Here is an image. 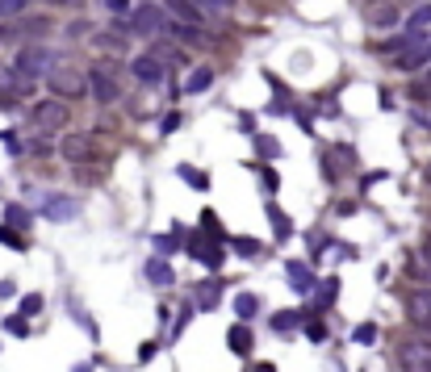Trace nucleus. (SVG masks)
Returning a JSON list of instances; mask_svg holds the SVG:
<instances>
[{"mask_svg": "<svg viewBox=\"0 0 431 372\" xmlns=\"http://www.w3.org/2000/svg\"><path fill=\"white\" fill-rule=\"evenodd\" d=\"M54 71V50L47 47H21L17 50V59H13V76L17 80H42V76H50Z\"/></svg>", "mask_w": 431, "mask_h": 372, "instance_id": "obj_1", "label": "nucleus"}, {"mask_svg": "<svg viewBox=\"0 0 431 372\" xmlns=\"http://www.w3.org/2000/svg\"><path fill=\"white\" fill-rule=\"evenodd\" d=\"M398 364H402V372H431V343H419V339L402 343Z\"/></svg>", "mask_w": 431, "mask_h": 372, "instance_id": "obj_2", "label": "nucleus"}, {"mask_svg": "<svg viewBox=\"0 0 431 372\" xmlns=\"http://www.w3.org/2000/svg\"><path fill=\"white\" fill-rule=\"evenodd\" d=\"M117 25H122V30H139V34H159V30H163V8L143 4L130 21H122V17H117Z\"/></svg>", "mask_w": 431, "mask_h": 372, "instance_id": "obj_3", "label": "nucleus"}, {"mask_svg": "<svg viewBox=\"0 0 431 372\" xmlns=\"http://www.w3.org/2000/svg\"><path fill=\"white\" fill-rule=\"evenodd\" d=\"M34 117H38V130H63L67 126V105L63 100H42L34 109Z\"/></svg>", "mask_w": 431, "mask_h": 372, "instance_id": "obj_4", "label": "nucleus"}, {"mask_svg": "<svg viewBox=\"0 0 431 372\" xmlns=\"http://www.w3.org/2000/svg\"><path fill=\"white\" fill-rule=\"evenodd\" d=\"M42 214H47L50 222H71L80 214V201L76 197H50L47 205H42Z\"/></svg>", "mask_w": 431, "mask_h": 372, "instance_id": "obj_5", "label": "nucleus"}, {"mask_svg": "<svg viewBox=\"0 0 431 372\" xmlns=\"http://www.w3.org/2000/svg\"><path fill=\"white\" fill-rule=\"evenodd\" d=\"M130 71H134V80H143V84H159V80H163V63H159L155 54H139V59L130 63Z\"/></svg>", "mask_w": 431, "mask_h": 372, "instance_id": "obj_6", "label": "nucleus"}, {"mask_svg": "<svg viewBox=\"0 0 431 372\" xmlns=\"http://www.w3.org/2000/svg\"><path fill=\"white\" fill-rule=\"evenodd\" d=\"M84 88H88L96 100H105V105H109V100H117V84H113V80H109L105 71H93V76L84 80Z\"/></svg>", "mask_w": 431, "mask_h": 372, "instance_id": "obj_7", "label": "nucleus"}, {"mask_svg": "<svg viewBox=\"0 0 431 372\" xmlns=\"http://www.w3.org/2000/svg\"><path fill=\"white\" fill-rule=\"evenodd\" d=\"M285 277H289V284H293L297 293H310V289H314V272H310L301 260H289V264H285Z\"/></svg>", "mask_w": 431, "mask_h": 372, "instance_id": "obj_8", "label": "nucleus"}, {"mask_svg": "<svg viewBox=\"0 0 431 372\" xmlns=\"http://www.w3.org/2000/svg\"><path fill=\"white\" fill-rule=\"evenodd\" d=\"M410 318L415 322H423V326H431V289H419V293H410Z\"/></svg>", "mask_w": 431, "mask_h": 372, "instance_id": "obj_9", "label": "nucleus"}, {"mask_svg": "<svg viewBox=\"0 0 431 372\" xmlns=\"http://www.w3.org/2000/svg\"><path fill=\"white\" fill-rule=\"evenodd\" d=\"M226 343H231L235 356H247V351H251V330H247V322L231 326V330H226Z\"/></svg>", "mask_w": 431, "mask_h": 372, "instance_id": "obj_10", "label": "nucleus"}, {"mask_svg": "<svg viewBox=\"0 0 431 372\" xmlns=\"http://www.w3.org/2000/svg\"><path fill=\"white\" fill-rule=\"evenodd\" d=\"M163 4H168V8H172L180 21H185V25H201V17H205V13H201L192 0H163Z\"/></svg>", "mask_w": 431, "mask_h": 372, "instance_id": "obj_11", "label": "nucleus"}, {"mask_svg": "<svg viewBox=\"0 0 431 372\" xmlns=\"http://www.w3.org/2000/svg\"><path fill=\"white\" fill-rule=\"evenodd\" d=\"M146 280L159 284V289H163V284H176L172 268H168V260H155V255H151V264H146Z\"/></svg>", "mask_w": 431, "mask_h": 372, "instance_id": "obj_12", "label": "nucleus"}, {"mask_svg": "<svg viewBox=\"0 0 431 372\" xmlns=\"http://www.w3.org/2000/svg\"><path fill=\"white\" fill-rule=\"evenodd\" d=\"M235 314H239V322H251V318L260 314V297H255V293H239V297H235Z\"/></svg>", "mask_w": 431, "mask_h": 372, "instance_id": "obj_13", "label": "nucleus"}, {"mask_svg": "<svg viewBox=\"0 0 431 372\" xmlns=\"http://www.w3.org/2000/svg\"><path fill=\"white\" fill-rule=\"evenodd\" d=\"M398 63H402V67H423V63H431V38H423V47L398 54Z\"/></svg>", "mask_w": 431, "mask_h": 372, "instance_id": "obj_14", "label": "nucleus"}, {"mask_svg": "<svg viewBox=\"0 0 431 372\" xmlns=\"http://www.w3.org/2000/svg\"><path fill=\"white\" fill-rule=\"evenodd\" d=\"M42 30H47V21H17V25L0 30V42L4 38H25V34H42Z\"/></svg>", "mask_w": 431, "mask_h": 372, "instance_id": "obj_15", "label": "nucleus"}, {"mask_svg": "<svg viewBox=\"0 0 431 372\" xmlns=\"http://www.w3.org/2000/svg\"><path fill=\"white\" fill-rule=\"evenodd\" d=\"M209 84H214V71H209V67H197V71H192L189 80H185V93L197 96V93H205Z\"/></svg>", "mask_w": 431, "mask_h": 372, "instance_id": "obj_16", "label": "nucleus"}, {"mask_svg": "<svg viewBox=\"0 0 431 372\" xmlns=\"http://www.w3.org/2000/svg\"><path fill=\"white\" fill-rule=\"evenodd\" d=\"M301 318H306L301 310H285V314H277V318H272V330H277V335H289V330H297V326H301Z\"/></svg>", "mask_w": 431, "mask_h": 372, "instance_id": "obj_17", "label": "nucleus"}, {"mask_svg": "<svg viewBox=\"0 0 431 372\" xmlns=\"http://www.w3.org/2000/svg\"><path fill=\"white\" fill-rule=\"evenodd\" d=\"M50 88H59L63 96H76V93H84V76H54Z\"/></svg>", "mask_w": 431, "mask_h": 372, "instance_id": "obj_18", "label": "nucleus"}, {"mask_svg": "<svg viewBox=\"0 0 431 372\" xmlns=\"http://www.w3.org/2000/svg\"><path fill=\"white\" fill-rule=\"evenodd\" d=\"M268 222H272L277 238H289V234H293V222H289V218L281 214V209H277V205H268Z\"/></svg>", "mask_w": 431, "mask_h": 372, "instance_id": "obj_19", "label": "nucleus"}, {"mask_svg": "<svg viewBox=\"0 0 431 372\" xmlns=\"http://www.w3.org/2000/svg\"><path fill=\"white\" fill-rule=\"evenodd\" d=\"M17 314H21L25 322H30L34 314H42V293H25V297H21V310H17Z\"/></svg>", "mask_w": 431, "mask_h": 372, "instance_id": "obj_20", "label": "nucleus"}, {"mask_svg": "<svg viewBox=\"0 0 431 372\" xmlns=\"http://www.w3.org/2000/svg\"><path fill=\"white\" fill-rule=\"evenodd\" d=\"M180 180H185L189 188H197V192H205V188H209V180H205V172H197V168H189V163L180 168Z\"/></svg>", "mask_w": 431, "mask_h": 372, "instance_id": "obj_21", "label": "nucleus"}, {"mask_svg": "<svg viewBox=\"0 0 431 372\" xmlns=\"http://www.w3.org/2000/svg\"><path fill=\"white\" fill-rule=\"evenodd\" d=\"M63 155H67L71 163H80V159L88 155V139H67L63 142Z\"/></svg>", "mask_w": 431, "mask_h": 372, "instance_id": "obj_22", "label": "nucleus"}, {"mask_svg": "<svg viewBox=\"0 0 431 372\" xmlns=\"http://www.w3.org/2000/svg\"><path fill=\"white\" fill-rule=\"evenodd\" d=\"M255 151H260V159H277V155H281V142L260 134V139H255Z\"/></svg>", "mask_w": 431, "mask_h": 372, "instance_id": "obj_23", "label": "nucleus"}, {"mask_svg": "<svg viewBox=\"0 0 431 372\" xmlns=\"http://www.w3.org/2000/svg\"><path fill=\"white\" fill-rule=\"evenodd\" d=\"M30 8V0H0V21H8V17H21Z\"/></svg>", "mask_w": 431, "mask_h": 372, "instance_id": "obj_24", "label": "nucleus"}, {"mask_svg": "<svg viewBox=\"0 0 431 372\" xmlns=\"http://www.w3.org/2000/svg\"><path fill=\"white\" fill-rule=\"evenodd\" d=\"M335 297H339V280H327V284L318 289V306H323V310H331V306H335Z\"/></svg>", "mask_w": 431, "mask_h": 372, "instance_id": "obj_25", "label": "nucleus"}, {"mask_svg": "<svg viewBox=\"0 0 431 372\" xmlns=\"http://www.w3.org/2000/svg\"><path fill=\"white\" fill-rule=\"evenodd\" d=\"M4 218H8V231H13V226H21V231L30 226V214H25L21 205H8V209H4Z\"/></svg>", "mask_w": 431, "mask_h": 372, "instance_id": "obj_26", "label": "nucleus"}, {"mask_svg": "<svg viewBox=\"0 0 431 372\" xmlns=\"http://www.w3.org/2000/svg\"><path fill=\"white\" fill-rule=\"evenodd\" d=\"M0 243H4L8 251H25V238H21L17 231H8V226H0Z\"/></svg>", "mask_w": 431, "mask_h": 372, "instance_id": "obj_27", "label": "nucleus"}, {"mask_svg": "<svg viewBox=\"0 0 431 372\" xmlns=\"http://www.w3.org/2000/svg\"><path fill=\"white\" fill-rule=\"evenodd\" d=\"M431 25V4H423V8H415V17H410V34H419V30H427Z\"/></svg>", "mask_w": 431, "mask_h": 372, "instance_id": "obj_28", "label": "nucleus"}, {"mask_svg": "<svg viewBox=\"0 0 431 372\" xmlns=\"http://www.w3.org/2000/svg\"><path fill=\"white\" fill-rule=\"evenodd\" d=\"M151 247H155V251H159V260H163V255H172V251H176V238H172V234H155V238H151Z\"/></svg>", "mask_w": 431, "mask_h": 372, "instance_id": "obj_29", "label": "nucleus"}, {"mask_svg": "<svg viewBox=\"0 0 431 372\" xmlns=\"http://www.w3.org/2000/svg\"><path fill=\"white\" fill-rule=\"evenodd\" d=\"M235 251H239L243 260H255L260 255V243L255 238H235Z\"/></svg>", "mask_w": 431, "mask_h": 372, "instance_id": "obj_30", "label": "nucleus"}, {"mask_svg": "<svg viewBox=\"0 0 431 372\" xmlns=\"http://www.w3.org/2000/svg\"><path fill=\"white\" fill-rule=\"evenodd\" d=\"M306 339H310V343H323V339H327V322H318V318L306 322Z\"/></svg>", "mask_w": 431, "mask_h": 372, "instance_id": "obj_31", "label": "nucleus"}, {"mask_svg": "<svg viewBox=\"0 0 431 372\" xmlns=\"http://www.w3.org/2000/svg\"><path fill=\"white\" fill-rule=\"evenodd\" d=\"M4 330L17 335V339H25V335H30V322H25V318H4Z\"/></svg>", "mask_w": 431, "mask_h": 372, "instance_id": "obj_32", "label": "nucleus"}, {"mask_svg": "<svg viewBox=\"0 0 431 372\" xmlns=\"http://www.w3.org/2000/svg\"><path fill=\"white\" fill-rule=\"evenodd\" d=\"M260 185H264V192H277V185H281V180H277V172H272L268 163L260 168Z\"/></svg>", "mask_w": 431, "mask_h": 372, "instance_id": "obj_33", "label": "nucleus"}, {"mask_svg": "<svg viewBox=\"0 0 431 372\" xmlns=\"http://www.w3.org/2000/svg\"><path fill=\"white\" fill-rule=\"evenodd\" d=\"M356 339H360V343H377V326L360 322V326H356Z\"/></svg>", "mask_w": 431, "mask_h": 372, "instance_id": "obj_34", "label": "nucleus"}, {"mask_svg": "<svg viewBox=\"0 0 431 372\" xmlns=\"http://www.w3.org/2000/svg\"><path fill=\"white\" fill-rule=\"evenodd\" d=\"M201 231H205V234H218V218H214L209 209H205V218H201Z\"/></svg>", "mask_w": 431, "mask_h": 372, "instance_id": "obj_35", "label": "nucleus"}, {"mask_svg": "<svg viewBox=\"0 0 431 372\" xmlns=\"http://www.w3.org/2000/svg\"><path fill=\"white\" fill-rule=\"evenodd\" d=\"M214 289H218V284H205V289H201V306H214Z\"/></svg>", "mask_w": 431, "mask_h": 372, "instance_id": "obj_36", "label": "nucleus"}, {"mask_svg": "<svg viewBox=\"0 0 431 372\" xmlns=\"http://www.w3.org/2000/svg\"><path fill=\"white\" fill-rule=\"evenodd\" d=\"M155 351H159V347H155V343H143V347H139V360H151V356H155Z\"/></svg>", "mask_w": 431, "mask_h": 372, "instance_id": "obj_37", "label": "nucleus"}, {"mask_svg": "<svg viewBox=\"0 0 431 372\" xmlns=\"http://www.w3.org/2000/svg\"><path fill=\"white\" fill-rule=\"evenodd\" d=\"M13 293H17V284L13 280H0V297H13Z\"/></svg>", "mask_w": 431, "mask_h": 372, "instance_id": "obj_38", "label": "nucleus"}, {"mask_svg": "<svg viewBox=\"0 0 431 372\" xmlns=\"http://www.w3.org/2000/svg\"><path fill=\"white\" fill-rule=\"evenodd\" d=\"M105 4H109L113 13H126V4H130V0H105Z\"/></svg>", "mask_w": 431, "mask_h": 372, "instance_id": "obj_39", "label": "nucleus"}, {"mask_svg": "<svg viewBox=\"0 0 431 372\" xmlns=\"http://www.w3.org/2000/svg\"><path fill=\"white\" fill-rule=\"evenodd\" d=\"M192 4H197V8H222L218 0H192Z\"/></svg>", "mask_w": 431, "mask_h": 372, "instance_id": "obj_40", "label": "nucleus"}, {"mask_svg": "<svg viewBox=\"0 0 431 372\" xmlns=\"http://www.w3.org/2000/svg\"><path fill=\"white\" fill-rule=\"evenodd\" d=\"M423 264H431V238L423 243Z\"/></svg>", "mask_w": 431, "mask_h": 372, "instance_id": "obj_41", "label": "nucleus"}, {"mask_svg": "<svg viewBox=\"0 0 431 372\" xmlns=\"http://www.w3.org/2000/svg\"><path fill=\"white\" fill-rule=\"evenodd\" d=\"M255 372H277V368H272V364H260V368H255Z\"/></svg>", "mask_w": 431, "mask_h": 372, "instance_id": "obj_42", "label": "nucleus"}, {"mask_svg": "<svg viewBox=\"0 0 431 372\" xmlns=\"http://www.w3.org/2000/svg\"><path fill=\"white\" fill-rule=\"evenodd\" d=\"M218 4H222V8H226V4H231V0H218Z\"/></svg>", "mask_w": 431, "mask_h": 372, "instance_id": "obj_43", "label": "nucleus"}, {"mask_svg": "<svg viewBox=\"0 0 431 372\" xmlns=\"http://www.w3.org/2000/svg\"><path fill=\"white\" fill-rule=\"evenodd\" d=\"M427 180H431V168H427Z\"/></svg>", "mask_w": 431, "mask_h": 372, "instance_id": "obj_44", "label": "nucleus"}, {"mask_svg": "<svg viewBox=\"0 0 431 372\" xmlns=\"http://www.w3.org/2000/svg\"><path fill=\"white\" fill-rule=\"evenodd\" d=\"M427 84H431V71H427Z\"/></svg>", "mask_w": 431, "mask_h": 372, "instance_id": "obj_45", "label": "nucleus"}]
</instances>
